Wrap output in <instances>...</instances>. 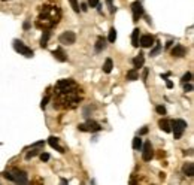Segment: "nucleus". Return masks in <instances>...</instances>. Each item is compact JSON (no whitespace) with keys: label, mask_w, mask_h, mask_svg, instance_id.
Masks as SVG:
<instances>
[{"label":"nucleus","mask_w":194,"mask_h":185,"mask_svg":"<svg viewBox=\"0 0 194 185\" xmlns=\"http://www.w3.org/2000/svg\"><path fill=\"white\" fill-rule=\"evenodd\" d=\"M70 2V5H72V7H73V11L76 12V14H79V3H78V0H69Z\"/></svg>","instance_id":"27"},{"label":"nucleus","mask_w":194,"mask_h":185,"mask_svg":"<svg viewBox=\"0 0 194 185\" xmlns=\"http://www.w3.org/2000/svg\"><path fill=\"white\" fill-rule=\"evenodd\" d=\"M132 12H133V21L137 22V21L143 17V14H145L141 2H133V5H132Z\"/></svg>","instance_id":"8"},{"label":"nucleus","mask_w":194,"mask_h":185,"mask_svg":"<svg viewBox=\"0 0 194 185\" xmlns=\"http://www.w3.org/2000/svg\"><path fill=\"white\" fill-rule=\"evenodd\" d=\"M154 45H155V46L151 49V52H149V55H151V57H155V55H158V52L161 51V45H160V43H154Z\"/></svg>","instance_id":"25"},{"label":"nucleus","mask_w":194,"mask_h":185,"mask_svg":"<svg viewBox=\"0 0 194 185\" xmlns=\"http://www.w3.org/2000/svg\"><path fill=\"white\" fill-rule=\"evenodd\" d=\"M127 79L128 81H136L139 79V73H137V69H132L127 72Z\"/></svg>","instance_id":"22"},{"label":"nucleus","mask_w":194,"mask_h":185,"mask_svg":"<svg viewBox=\"0 0 194 185\" xmlns=\"http://www.w3.org/2000/svg\"><path fill=\"white\" fill-rule=\"evenodd\" d=\"M154 36L152 34H143L139 37V45H141L142 48H151L152 45H154Z\"/></svg>","instance_id":"10"},{"label":"nucleus","mask_w":194,"mask_h":185,"mask_svg":"<svg viewBox=\"0 0 194 185\" xmlns=\"http://www.w3.org/2000/svg\"><path fill=\"white\" fill-rule=\"evenodd\" d=\"M187 54V48L185 46H182V45H175L173 48H172V55L173 57H184V55Z\"/></svg>","instance_id":"13"},{"label":"nucleus","mask_w":194,"mask_h":185,"mask_svg":"<svg viewBox=\"0 0 194 185\" xmlns=\"http://www.w3.org/2000/svg\"><path fill=\"white\" fill-rule=\"evenodd\" d=\"M172 131H173L175 134V139H181L182 134H184V131L187 130V121H184V119H175L172 121Z\"/></svg>","instance_id":"3"},{"label":"nucleus","mask_w":194,"mask_h":185,"mask_svg":"<svg viewBox=\"0 0 194 185\" xmlns=\"http://www.w3.org/2000/svg\"><path fill=\"white\" fill-rule=\"evenodd\" d=\"M182 172H184V175H187L190 178H193L194 176V164L193 163H185L184 167H182Z\"/></svg>","instance_id":"17"},{"label":"nucleus","mask_w":194,"mask_h":185,"mask_svg":"<svg viewBox=\"0 0 194 185\" xmlns=\"http://www.w3.org/2000/svg\"><path fill=\"white\" fill-rule=\"evenodd\" d=\"M106 3H107V6H109L111 14H114V12H115V7H114V5H112V0H106Z\"/></svg>","instance_id":"33"},{"label":"nucleus","mask_w":194,"mask_h":185,"mask_svg":"<svg viewBox=\"0 0 194 185\" xmlns=\"http://www.w3.org/2000/svg\"><path fill=\"white\" fill-rule=\"evenodd\" d=\"M79 9L82 11V12H87V11H88V5H87V3H82Z\"/></svg>","instance_id":"34"},{"label":"nucleus","mask_w":194,"mask_h":185,"mask_svg":"<svg viewBox=\"0 0 194 185\" xmlns=\"http://www.w3.org/2000/svg\"><path fill=\"white\" fill-rule=\"evenodd\" d=\"M3 176L9 181H12V182H17V184H28L27 173L24 170H20V169H12V170L6 172Z\"/></svg>","instance_id":"2"},{"label":"nucleus","mask_w":194,"mask_h":185,"mask_svg":"<svg viewBox=\"0 0 194 185\" xmlns=\"http://www.w3.org/2000/svg\"><path fill=\"white\" fill-rule=\"evenodd\" d=\"M76 41V34L73 32H63L58 37V42L61 45H73Z\"/></svg>","instance_id":"7"},{"label":"nucleus","mask_w":194,"mask_h":185,"mask_svg":"<svg viewBox=\"0 0 194 185\" xmlns=\"http://www.w3.org/2000/svg\"><path fill=\"white\" fill-rule=\"evenodd\" d=\"M184 91H185V93H191V91H193V85L190 82H185L184 84Z\"/></svg>","instance_id":"31"},{"label":"nucleus","mask_w":194,"mask_h":185,"mask_svg":"<svg viewBox=\"0 0 194 185\" xmlns=\"http://www.w3.org/2000/svg\"><path fill=\"white\" fill-rule=\"evenodd\" d=\"M57 94L58 93H64V91H69V90H72L76 87V84H75L73 79H61L57 82Z\"/></svg>","instance_id":"6"},{"label":"nucleus","mask_w":194,"mask_h":185,"mask_svg":"<svg viewBox=\"0 0 194 185\" xmlns=\"http://www.w3.org/2000/svg\"><path fill=\"white\" fill-rule=\"evenodd\" d=\"M49 36H51V32H49V30H43V36H42V39H40V46H42V48H47L48 46V39H49Z\"/></svg>","instance_id":"20"},{"label":"nucleus","mask_w":194,"mask_h":185,"mask_svg":"<svg viewBox=\"0 0 194 185\" xmlns=\"http://www.w3.org/2000/svg\"><path fill=\"white\" fill-rule=\"evenodd\" d=\"M12 45H13V49H15L17 52H20L21 55H24V57H27V58H32V57H33V54H34L33 49L28 48V46H26V45H24L20 39H15Z\"/></svg>","instance_id":"4"},{"label":"nucleus","mask_w":194,"mask_h":185,"mask_svg":"<svg viewBox=\"0 0 194 185\" xmlns=\"http://www.w3.org/2000/svg\"><path fill=\"white\" fill-rule=\"evenodd\" d=\"M115 39H117V30L112 27L111 30H109V36H107V41L111 42V43H114Z\"/></svg>","instance_id":"24"},{"label":"nucleus","mask_w":194,"mask_h":185,"mask_svg":"<svg viewBox=\"0 0 194 185\" xmlns=\"http://www.w3.org/2000/svg\"><path fill=\"white\" fill-rule=\"evenodd\" d=\"M52 55L55 57V60H58V61H61V63H64L67 60V55L64 54V51L63 49H55V51H52Z\"/></svg>","instance_id":"16"},{"label":"nucleus","mask_w":194,"mask_h":185,"mask_svg":"<svg viewBox=\"0 0 194 185\" xmlns=\"http://www.w3.org/2000/svg\"><path fill=\"white\" fill-rule=\"evenodd\" d=\"M172 43H173V42H172V41H169L167 43H166V48H169V46H170V45H172Z\"/></svg>","instance_id":"39"},{"label":"nucleus","mask_w":194,"mask_h":185,"mask_svg":"<svg viewBox=\"0 0 194 185\" xmlns=\"http://www.w3.org/2000/svg\"><path fill=\"white\" fill-rule=\"evenodd\" d=\"M105 48H106V39L103 36H99L96 42V52H102Z\"/></svg>","instance_id":"15"},{"label":"nucleus","mask_w":194,"mask_h":185,"mask_svg":"<svg viewBox=\"0 0 194 185\" xmlns=\"http://www.w3.org/2000/svg\"><path fill=\"white\" fill-rule=\"evenodd\" d=\"M148 133V127H143L141 131H139V136H142V134H147Z\"/></svg>","instance_id":"35"},{"label":"nucleus","mask_w":194,"mask_h":185,"mask_svg":"<svg viewBox=\"0 0 194 185\" xmlns=\"http://www.w3.org/2000/svg\"><path fill=\"white\" fill-rule=\"evenodd\" d=\"M152 157H154L152 145H151V142H145L142 145V158H143V161H151Z\"/></svg>","instance_id":"9"},{"label":"nucleus","mask_w":194,"mask_h":185,"mask_svg":"<svg viewBox=\"0 0 194 185\" xmlns=\"http://www.w3.org/2000/svg\"><path fill=\"white\" fill-rule=\"evenodd\" d=\"M112 69H114V63H112V60H111V58H106V61H105V64H103V72H105V73H111Z\"/></svg>","instance_id":"21"},{"label":"nucleus","mask_w":194,"mask_h":185,"mask_svg":"<svg viewBox=\"0 0 194 185\" xmlns=\"http://www.w3.org/2000/svg\"><path fill=\"white\" fill-rule=\"evenodd\" d=\"M3 2H7V0H3Z\"/></svg>","instance_id":"40"},{"label":"nucleus","mask_w":194,"mask_h":185,"mask_svg":"<svg viewBox=\"0 0 194 185\" xmlns=\"http://www.w3.org/2000/svg\"><path fill=\"white\" fill-rule=\"evenodd\" d=\"M139 37H141V30L139 28H134L133 33H132V45L134 48L139 46Z\"/></svg>","instance_id":"18"},{"label":"nucleus","mask_w":194,"mask_h":185,"mask_svg":"<svg viewBox=\"0 0 194 185\" xmlns=\"http://www.w3.org/2000/svg\"><path fill=\"white\" fill-rule=\"evenodd\" d=\"M166 87H167V88H172V87H173V82L169 81V79H166Z\"/></svg>","instance_id":"37"},{"label":"nucleus","mask_w":194,"mask_h":185,"mask_svg":"<svg viewBox=\"0 0 194 185\" xmlns=\"http://www.w3.org/2000/svg\"><path fill=\"white\" fill-rule=\"evenodd\" d=\"M133 64H134V69L143 67V64H145V57H143V52H139V55H137V57L133 60Z\"/></svg>","instance_id":"19"},{"label":"nucleus","mask_w":194,"mask_h":185,"mask_svg":"<svg viewBox=\"0 0 194 185\" xmlns=\"http://www.w3.org/2000/svg\"><path fill=\"white\" fill-rule=\"evenodd\" d=\"M78 129H79L81 131H91V133H96V131H100L102 130V125L99 123L93 121V119H88L87 123L79 124V125H78Z\"/></svg>","instance_id":"5"},{"label":"nucleus","mask_w":194,"mask_h":185,"mask_svg":"<svg viewBox=\"0 0 194 185\" xmlns=\"http://www.w3.org/2000/svg\"><path fill=\"white\" fill-rule=\"evenodd\" d=\"M147 78H148V69H145L143 70V82L147 84Z\"/></svg>","instance_id":"36"},{"label":"nucleus","mask_w":194,"mask_h":185,"mask_svg":"<svg viewBox=\"0 0 194 185\" xmlns=\"http://www.w3.org/2000/svg\"><path fill=\"white\" fill-rule=\"evenodd\" d=\"M48 144L51 145V148H54V149H57L58 152H64V148L63 146H60V144H58V137L55 136H49V139H48Z\"/></svg>","instance_id":"12"},{"label":"nucleus","mask_w":194,"mask_h":185,"mask_svg":"<svg viewBox=\"0 0 194 185\" xmlns=\"http://www.w3.org/2000/svg\"><path fill=\"white\" fill-rule=\"evenodd\" d=\"M22 27H24V30H28V28H30V21H26Z\"/></svg>","instance_id":"38"},{"label":"nucleus","mask_w":194,"mask_h":185,"mask_svg":"<svg viewBox=\"0 0 194 185\" xmlns=\"http://www.w3.org/2000/svg\"><path fill=\"white\" fill-rule=\"evenodd\" d=\"M133 149H136V151H141V149H142V139H141V136H136L133 139Z\"/></svg>","instance_id":"23"},{"label":"nucleus","mask_w":194,"mask_h":185,"mask_svg":"<svg viewBox=\"0 0 194 185\" xmlns=\"http://www.w3.org/2000/svg\"><path fill=\"white\" fill-rule=\"evenodd\" d=\"M40 160H42V161H48V160H49V154H48V152H42V154H40Z\"/></svg>","instance_id":"32"},{"label":"nucleus","mask_w":194,"mask_h":185,"mask_svg":"<svg viewBox=\"0 0 194 185\" xmlns=\"http://www.w3.org/2000/svg\"><path fill=\"white\" fill-rule=\"evenodd\" d=\"M58 18H60V11L55 6H42V12L37 20V27L48 30L58 22Z\"/></svg>","instance_id":"1"},{"label":"nucleus","mask_w":194,"mask_h":185,"mask_svg":"<svg viewBox=\"0 0 194 185\" xmlns=\"http://www.w3.org/2000/svg\"><path fill=\"white\" fill-rule=\"evenodd\" d=\"M155 110H157V114H160V115H166V108H164V106H157V108H155Z\"/></svg>","instance_id":"29"},{"label":"nucleus","mask_w":194,"mask_h":185,"mask_svg":"<svg viewBox=\"0 0 194 185\" xmlns=\"http://www.w3.org/2000/svg\"><path fill=\"white\" fill-rule=\"evenodd\" d=\"M99 5H100L99 0H88V6L90 7H97Z\"/></svg>","instance_id":"30"},{"label":"nucleus","mask_w":194,"mask_h":185,"mask_svg":"<svg viewBox=\"0 0 194 185\" xmlns=\"http://www.w3.org/2000/svg\"><path fill=\"white\" fill-rule=\"evenodd\" d=\"M158 127H160L163 131H166V133H170V131H172V124H170V121L166 119V118H161L160 121H158Z\"/></svg>","instance_id":"14"},{"label":"nucleus","mask_w":194,"mask_h":185,"mask_svg":"<svg viewBox=\"0 0 194 185\" xmlns=\"http://www.w3.org/2000/svg\"><path fill=\"white\" fill-rule=\"evenodd\" d=\"M48 102H49V96H45L43 99H42V102H40V109H45Z\"/></svg>","instance_id":"28"},{"label":"nucleus","mask_w":194,"mask_h":185,"mask_svg":"<svg viewBox=\"0 0 194 185\" xmlns=\"http://www.w3.org/2000/svg\"><path fill=\"white\" fill-rule=\"evenodd\" d=\"M43 140H40V142H36L34 145H32V149L27 152L26 154V160H30V158H33V157H36L37 154H39V151H40V148H43Z\"/></svg>","instance_id":"11"},{"label":"nucleus","mask_w":194,"mask_h":185,"mask_svg":"<svg viewBox=\"0 0 194 185\" xmlns=\"http://www.w3.org/2000/svg\"><path fill=\"white\" fill-rule=\"evenodd\" d=\"M191 78H193V73H191V72H187L185 75L182 76L181 82H182V84H185V82H190V81H191Z\"/></svg>","instance_id":"26"}]
</instances>
